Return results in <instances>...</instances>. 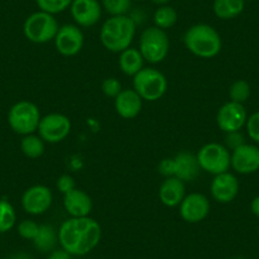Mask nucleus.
<instances>
[{
    "label": "nucleus",
    "instance_id": "f257e3e1",
    "mask_svg": "<svg viewBox=\"0 0 259 259\" xmlns=\"http://www.w3.org/2000/svg\"><path fill=\"white\" fill-rule=\"evenodd\" d=\"M59 244L70 255H85L99 244L102 228L94 219L70 218L59 229Z\"/></svg>",
    "mask_w": 259,
    "mask_h": 259
},
{
    "label": "nucleus",
    "instance_id": "f03ea898",
    "mask_svg": "<svg viewBox=\"0 0 259 259\" xmlns=\"http://www.w3.org/2000/svg\"><path fill=\"white\" fill-rule=\"evenodd\" d=\"M136 34V23L128 16H116L107 19L101 27L99 38L111 52H122L133 44Z\"/></svg>",
    "mask_w": 259,
    "mask_h": 259
},
{
    "label": "nucleus",
    "instance_id": "7ed1b4c3",
    "mask_svg": "<svg viewBox=\"0 0 259 259\" xmlns=\"http://www.w3.org/2000/svg\"><path fill=\"white\" fill-rule=\"evenodd\" d=\"M183 41L187 50L201 59H212L223 49V39L219 32L206 23L189 27L184 33Z\"/></svg>",
    "mask_w": 259,
    "mask_h": 259
},
{
    "label": "nucleus",
    "instance_id": "20e7f679",
    "mask_svg": "<svg viewBox=\"0 0 259 259\" xmlns=\"http://www.w3.org/2000/svg\"><path fill=\"white\" fill-rule=\"evenodd\" d=\"M41 121L38 107L29 101H19L11 107L8 112V123L18 135L26 136L34 134Z\"/></svg>",
    "mask_w": 259,
    "mask_h": 259
},
{
    "label": "nucleus",
    "instance_id": "39448f33",
    "mask_svg": "<svg viewBox=\"0 0 259 259\" xmlns=\"http://www.w3.org/2000/svg\"><path fill=\"white\" fill-rule=\"evenodd\" d=\"M59 28L55 16L39 11L32 13L24 21L23 33L28 41L41 45L54 41Z\"/></svg>",
    "mask_w": 259,
    "mask_h": 259
},
{
    "label": "nucleus",
    "instance_id": "423d86ee",
    "mask_svg": "<svg viewBox=\"0 0 259 259\" xmlns=\"http://www.w3.org/2000/svg\"><path fill=\"white\" fill-rule=\"evenodd\" d=\"M170 41L164 29L158 27H149L144 29L139 41V51L144 60L150 64H159L169 54Z\"/></svg>",
    "mask_w": 259,
    "mask_h": 259
},
{
    "label": "nucleus",
    "instance_id": "0eeeda50",
    "mask_svg": "<svg viewBox=\"0 0 259 259\" xmlns=\"http://www.w3.org/2000/svg\"><path fill=\"white\" fill-rule=\"evenodd\" d=\"M168 80L158 69L144 68L134 76V91L143 98V101L156 102L165 94Z\"/></svg>",
    "mask_w": 259,
    "mask_h": 259
},
{
    "label": "nucleus",
    "instance_id": "6e6552de",
    "mask_svg": "<svg viewBox=\"0 0 259 259\" xmlns=\"http://www.w3.org/2000/svg\"><path fill=\"white\" fill-rule=\"evenodd\" d=\"M201 170L212 176L226 173L231 166V154L225 145L208 143L196 154Z\"/></svg>",
    "mask_w": 259,
    "mask_h": 259
},
{
    "label": "nucleus",
    "instance_id": "1a4fd4ad",
    "mask_svg": "<svg viewBox=\"0 0 259 259\" xmlns=\"http://www.w3.org/2000/svg\"><path fill=\"white\" fill-rule=\"evenodd\" d=\"M37 131L45 143L59 144L70 135L71 122L62 113H50L41 117Z\"/></svg>",
    "mask_w": 259,
    "mask_h": 259
},
{
    "label": "nucleus",
    "instance_id": "9d476101",
    "mask_svg": "<svg viewBox=\"0 0 259 259\" xmlns=\"http://www.w3.org/2000/svg\"><path fill=\"white\" fill-rule=\"evenodd\" d=\"M54 196L49 187L36 184L24 191L22 194V207L28 215L38 216L47 212L51 207Z\"/></svg>",
    "mask_w": 259,
    "mask_h": 259
},
{
    "label": "nucleus",
    "instance_id": "9b49d317",
    "mask_svg": "<svg viewBox=\"0 0 259 259\" xmlns=\"http://www.w3.org/2000/svg\"><path fill=\"white\" fill-rule=\"evenodd\" d=\"M57 52L62 56H75L84 46L83 31L76 24H64L57 31L54 39Z\"/></svg>",
    "mask_w": 259,
    "mask_h": 259
},
{
    "label": "nucleus",
    "instance_id": "f8f14e48",
    "mask_svg": "<svg viewBox=\"0 0 259 259\" xmlns=\"http://www.w3.org/2000/svg\"><path fill=\"white\" fill-rule=\"evenodd\" d=\"M246 109L241 103L228 102L220 107L216 114V123L225 134L240 131L246 123Z\"/></svg>",
    "mask_w": 259,
    "mask_h": 259
},
{
    "label": "nucleus",
    "instance_id": "ddd939ff",
    "mask_svg": "<svg viewBox=\"0 0 259 259\" xmlns=\"http://www.w3.org/2000/svg\"><path fill=\"white\" fill-rule=\"evenodd\" d=\"M211 210L210 200L202 193L188 194L179 205V215L189 224H197L205 220Z\"/></svg>",
    "mask_w": 259,
    "mask_h": 259
},
{
    "label": "nucleus",
    "instance_id": "4468645a",
    "mask_svg": "<svg viewBox=\"0 0 259 259\" xmlns=\"http://www.w3.org/2000/svg\"><path fill=\"white\" fill-rule=\"evenodd\" d=\"M71 17L79 27H93L102 17V4L98 0H73Z\"/></svg>",
    "mask_w": 259,
    "mask_h": 259
},
{
    "label": "nucleus",
    "instance_id": "2eb2a0df",
    "mask_svg": "<svg viewBox=\"0 0 259 259\" xmlns=\"http://www.w3.org/2000/svg\"><path fill=\"white\" fill-rule=\"evenodd\" d=\"M210 191L213 200L219 203H230L239 193L238 178L229 171L213 176Z\"/></svg>",
    "mask_w": 259,
    "mask_h": 259
},
{
    "label": "nucleus",
    "instance_id": "dca6fc26",
    "mask_svg": "<svg viewBox=\"0 0 259 259\" xmlns=\"http://www.w3.org/2000/svg\"><path fill=\"white\" fill-rule=\"evenodd\" d=\"M231 166L239 174H251L259 170V148L255 145L239 146L231 153Z\"/></svg>",
    "mask_w": 259,
    "mask_h": 259
},
{
    "label": "nucleus",
    "instance_id": "f3484780",
    "mask_svg": "<svg viewBox=\"0 0 259 259\" xmlns=\"http://www.w3.org/2000/svg\"><path fill=\"white\" fill-rule=\"evenodd\" d=\"M64 208L71 218H85L93 208V201L87 192L74 188L64 194Z\"/></svg>",
    "mask_w": 259,
    "mask_h": 259
},
{
    "label": "nucleus",
    "instance_id": "a211bd4d",
    "mask_svg": "<svg viewBox=\"0 0 259 259\" xmlns=\"http://www.w3.org/2000/svg\"><path fill=\"white\" fill-rule=\"evenodd\" d=\"M114 109L117 114L124 119H133L140 114L143 109V98L134 89H122L114 98Z\"/></svg>",
    "mask_w": 259,
    "mask_h": 259
},
{
    "label": "nucleus",
    "instance_id": "6ab92c4d",
    "mask_svg": "<svg viewBox=\"0 0 259 259\" xmlns=\"http://www.w3.org/2000/svg\"><path fill=\"white\" fill-rule=\"evenodd\" d=\"M173 177L182 182H192L200 174V164L197 156L188 151H182L173 158Z\"/></svg>",
    "mask_w": 259,
    "mask_h": 259
},
{
    "label": "nucleus",
    "instance_id": "aec40b11",
    "mask_svg": "<svg viewBox=\"0 0 259 259\" xmlns=\"http://www.w3.org/2000/svg\"><path fill=\"white\" fill-rule=\"evenodd\" d=\"M186 197V184L176 177H168L159 187V198L166 207H177Z\"/></svg>",
    "mask_w": 259,
    "mask_h": 259
},
{
    "label": "nucleus",
    "instance_id": "412c9836",
    "mask_svg": "<svg viewBox=\"0 0 259 259\" xmlns=\"http://www.w3.org/2000/svg\"><path fill=\"white\" fill-rule=\"evenodd\" d=\"M144 57L139 49H128L119 52L118 65L122 73L127 76H135L136 74L144 69Z\"/></svg>",
    "mask_w": 259,
    "mask_h": 259
},
{
    "label": "nucleus",
    "instance_id": "4be33fe9",
    "mask_svg": "<svg viewBox=\"0 0 259 259\" xmlns=\"http://www.w3.org/2000/svg\"><path fill=\"white\" fill-rule=\"evenodd\" d=\"M34 248L42 253L54 250L56 244L59 243V233L52 225H39L38 231L33 240Z\"/></svg>",
    "mask_w": 259,
    "mask_h": 259
},
{
    "label": "nucleus",
    "instance_id": "5701e85b",
    "mask_svg": "<svg viewBox=\"0 0 259 259\" xmlns=\"http://www.w3.org/2000/svg\"><path fill=\"white\" fill-rule=\"evenodd\" d=\"M245 7V0H213V13L218 18L229 21L240 16Z\"/></svg>",
    "mask_w": 259,
    "mask_h": 259
},
{
    "label": "nucleus",
    "instance_id": "b1692460",
    "mask_svg": "<svg viewBox=\"0 0 259 259\" xmlns=\"http://www.w3.org/2000/svg\"><path fill=\"white\" fill-rule=\"evenodd\" d=\"M21 150L27 158L37 159L44 155L45 153V141L39 136L31 134V135L23 136L21 141Z\"/></svg>",
    "mask_w": 259,
    "mask_h": 259
},
{
    "label": "nucleus",
    "instance_id": "393cba45",
    "mask_svg": "<svg viewBox=\"0 0 259 259\" xmlns=\"http://www.w3.org/2000/svg\"><path fill=\"white\" fill-rule=\"evenodd\" d=\"M178 21V13L176 9L170 6H163L159 7L154 13V23L155 27L160 29H168L171 28L174 24Z\"/></svg>",
    "mask_w": 259,
    "mask_h": 259
},
{
    "label": "nucleus",
    "instance_id": "a878e982",
    "mask_svg": "<svg viewBox=\"0 0 259 259\" xmlns=\"http://www.w3.org/2000/svg\"><path fill=\"white\" fill-rule=\"evenodd\" d=\"M17 221L16 208L9 201L0 200V234L8 233L14 228Z\"/></svg>",
    "mask_w": 259,
    "mask_h": 259
},
{
    "label": "nucleus",
    "instance_id": "bb28decb",
    "mask_svg": "<svg viewBox=\"0 0 259 259\" xmlns=\"http://www.w3.org/2000/svg\"><path fill=\"white\" fill-rule=\"evenodd\" d=\"M250 85L248 81L245 80H236L231 84L230 89H229V97H230L231 102H236V103H241L246 102L250 97Z\"/></svg>",
    "mask_w": 259,
    "mask_h": 259
},
{
    "label": "nucleus",
    "instance_id": "cd10ccee",
    "mask_svg": "<svg viewBox=\"0 0 259 259\" xmlns=\"http://www.w3.org/2000/svg\"><path fill=\"white\" fill-rule=\"evenodd\" d=\"M133 0H102V8L111 17L127 16Z\"/></svg>",
    "mask_w": 259,
    "mask_h": 259
},
{
    "label": "nucleus",
    "instance_id": "c85d7f7f",
    "mask_svg": "<svg viewBox=\"0 0 259 259\" xmlns=\"http://www.w3.org/2000/svg\"><path fill=\"white\" fill-rule=\"evenodd\" d=\"M36 3L39 11L55 16L70 8L73 0H36Z\"/></svg>",
    "mask_w": 259,
    "mask_h": 259
},
{
    "label": "nucleus",
    "instance_id": "c756f323",
    "mask_svg": "<svg viewBox=\"0 0 259 259\" xmlns=\"http://www.w3.org/2000/svg\"><path fill=\"white\" fill-rule=\"evenodd\" d=\"M102 92L108 98H116L122 92V84L117 78H107L102 81Z\"/></svg>",
    "mask_w": 259,
    "mask_h": 259
},
{
    "label": "nucleus",
    "instance_id": "7c9ffc66",
    "mask_svg": "<svg viewBox=\"0 0 259 259\" xmlns=\"http://www.w3.org/2000/svg\"><path fill=\"white\" fill-rule=\"evenodd\" d=\"M39 225L33 220H23L18 224V234L23 239L27 240H33L38 231Z\"/></svg>",
    "mask_w": 259,
    "mask_h": 259
},
{
    "label": "nucleus",
    "instance_id": "2f4dec72",
    "mask_svg": "<svg viewBox=\"0 0 259 259\" xmlns=\"http://www.w3.org/2000/svg\"><path fill=\"white\" fill-rule=\"evenodd\" d=\"M246 133L254 143L259 144V111L246 119Z\"/></svg>",
    "mask_w": 259,
    "mask_h": 259
},
{
    "label": "nucleus",
    "instance_id": "473e14b6",
    "mask_svg": "<svg viewBox=\"0 0 259 259\" xmlns=\"http://www.w3.org/2000/svg\"><path fill=\"white\" fill-rule=\"evenodd\" d=\"M56 187L62 194L68 193V192L73 191L74 188H76L75 179H74L71 176H69V174H64V176L59 177V179H57L56 182Z\"/></svg>",
    "mask_w": 259,
    "mask_h": 259
},
{
    "label": "nucleus",
    "instance_id": "72a5a7b5",
    "mask_svg": "<svg viewBox=\"0 0 259 259\" xmlns=\"http://www.w3.org/2000/svg\"><path fill=\"white\" fill-rule=\"evenodd\" d=\"M244 144H245V141H244V136L243 134H240V131L226 134V148L228 149L235 150L236 148L244 145Z\"/></svg>",
    "mask_w": 259,
    "mask_h": 259
},
{
    "label": "nucleus",
    "instance_id": "f704fd0d",
    "mask_svg": "<svg viewBox=\"0 0 259 259\" xmlns=\"http://www.w3.org/2000/svg\"><path fill=\"white\" fill-rule=\"evenodd\" d=\"M158 169H159V173H160L161 176L165 177V178H168V177H173V171H174L173 158L163 159V160L160 161V164H159Z\"/></svg>",
    "mask_w": 259,
    "mask_h": 259
},
{
    "label": "nucleus",
    "instance_id": "c9c22d12",
    "mask_svg": "<svg viewBox=\"0 0 259 259\" xmlns=\"http://www.w3.org/2000/svg\"><path fill=\"white\" fill-rule=\"evenodd\" d=\"M47 259H71V255L61 248L57 249V250H52V253L50 254Z\"/></svg>",
    "mask_w": 259,
    "mask_h": 259
},
{
    "label": "nucleus",
    "instance_id": "e433bc0d",
    "mask_svg": "<svg viewBox=\"0 0 259 259\" xmlns=\"http://www.w3.org/2000/svg\"><path fill=\"white\" fill-rule=\"evenodd\" d=\"M250 210H251V213H253L254 216L259 218V196H256V197L251 201Z\"/></svg>",
    "mask_w": 259,
    "mask_h": 259
},
{
    "label": "nucleus",
    "instance_id": "4c0bfd02",
    "mask_svg": "<svg viewBox=\"0 0 259 259\" xmlns=\"http://www.w3.org/2000/svg\"><path fill=\"white\" fill-rule=\"evenodd\" d=\"M9 259H32L31 255L27 253H17L14 255H12Z\"/></svg>",
    "mask_w": 259,
    "mask_h": 259
},
{
    "label": "nucleus",
    "instance_id": "58836bf2",
    "mask_svg": "<svg viewBox=\"0 0 259 259\" xmlns=\"http://www.w3.org/2000/svg\"><path fill=\"white\" fill-rule=\"evenodd\" d=\"M155 6L158 7H163V6H168L170 3V0H151Z\"/></svg>",
    "mask_w": 259,
    "mask_h": 259
},
{
    "label": "nucleus",
    "instance_id": "ea45409f",
    "mask_svg": "<svg viewBox=\"0 0 259 259\" xmlns=\"http://www.w3.org/2000/svg\"><path fill=\"white\" fill-rule=\"evenodd\" d=\"M133 2H143V0H133Z\"/></svg>",
    "mask_w": 259,
    "mask_h": 259
},
{
    "label": "nucleus",
    "instance_id": "a19ab883",
    "mask_svg": "<svg viewBox=\"0 0 259 259\" xmlns=\"http://www.w3.org/2000/svg\"><path fill=\"white\" fill-rule=\"evenodd\" d=\"M258 235H259V229H258Z\"/></svg>",
    "mask_w": 259,
    "mask_h": 259
}]
</instances>
